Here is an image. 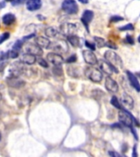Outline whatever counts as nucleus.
<instances>
[{
  "instance_id": "18",
  "label": "nucleus",
  "mask_w": 140,
  "mask_h": 157,
  "mask_svg": "<svg viewBox=\"0 0 140 157\" xmlns=\"http://www.w3.org/2000/svg\"><path fill=\"white\" fill-rule=\"evenodd\" d=\"M7 83L9 84V86L13 87V88H20L24 86L25 82L24 81L21 80L18 78V77H13V76H10L7 79Z\"/></svg>"
},
{
  "instance_id": "39",
  "label": "nucleus",
  "mask_w": 140,
  "mask_h": 157,
  "mask_svg": "<svg viewBox=\"0 0 140 157\" xmlns=\"http://www.w3.org/2000/svg\"><path fill=\"white\" fill-rule=\"evenodd\" d=\"M5 5H6L5 1H3V2H0V8H3V7H5Z\"/></svg>"
},
{
  "instance_id": "14",
  "label": "nucleus",
  "mask_w": 140,
  "mask_h": 157,
  "mask_svg": "<svg viewBox=\"0 0 140 157\" xmlns=\"http://www.w3.org/2000/svg\"><path fill=\"white\" fill-rule=\"evenodd\" d=\"M36 56H34L31 53H29V52L24 53L21 57V61L22 63L25 64V65H29V66L34 65L36 62Z\"/></svg>"
},
{
  "instance_id": "8",
  "label": "nucleus",
  "mask_w": 140,
  "mask_h": 157,
  "mask_svg": "<svg viewBox=\"0 0 140 157\" xmlns=\"http://www.w3.org/2000/svg\"><path fill=\"white\" fill-rule=\"evenodd\" d=\"M60 30L64 35L66 37L71 34H74L77 30V26L76 25L71 24V23H65V24L61 25L60 27Z\"/></svg>"
},
{
  "instance_id": "26",
  "label": "nucleus",
  "mask_w": 140,
  "mask_h": 157,
  "mask_svg": "<svg viewBox=\"0 0 140 157\" xmlns=\"http://www.w3.org/2000/svg\"><path fill=\"white\" fill-rule=\"evenodd\" d=\"M9 32H4V33H2V34L0 35V44H2V43H4L6 40H7V39H9Z\"/></svg>"
},
{
  "instance_id": "20",
  "label": "nucleus",
  "mask_w": 140,
  "mask_h": 157,
  "mask_svg": "<svg viewBox=\"0 0 140 157\" xmlns=\"http://www.w3.org/2000/svg\"><path fill=\"white\" fill-rule=\"evenodd\" d=\"M2 21L4 25L9 26V25H12V24L15 23V21H16V17H15V15L12 14V13H7V14H5L2 17Z\"/></svg>"
},
{
  "instance_id": "27",
  "label": "nucleus",
  "mask_w": 140,
  "mask_h": 157,
  "mask_svg": "<svg viewBox=\"0 0 140 157\" xmlns=\"http://www.w3.org/2000/svg\"><path fill=\"white\" fill-rule=\"evenodd\" d=\"M37 61H38L39 66H41L42 67H44V68H48L49 67V64H48L46 60L43 58V57H39Z\"/></svg>"
},
{
  "instance_id": "6",
  "label": "nucleus",
  "mask_w": 140,
  "mask_h": 157,
  "mask_svg": "<svg viewBox=\"0 0 140 157\" xmlns=\"http://www.w3.org/2000/svg\"><path fill=\"white\" fill-rule=\"evenodd\" d=\"M82 53H83L84 60L88 65L93 66L98 62L97 56H96L95 54L93 53L92 50H84Z\"/></svg>"
},
{
  "instance_id": "7",
  "label": "nucleus",
  "mask_w": 140,
  "mask_h": 157,
  "mask_svg": "<svg viewBox=\"0 0 140 157\" xmlns=\"http://www.w3.org/2000/svg\"><path fill=\"white\" fill-rule=\"evenodd\" d=\"M48 61L54 66H61V64L64 62L63 57L59 53L56 52H49L47 55Z\"/></svg>"
},
{
  "instance_id": "32",
  "label": "nucleus",
  "mask_w": 140,
  "mask_h": 157,
  "mask_svg": "<svg viewBox=\"0 0 140 157\" xmlns=\"http://www.w3.org/2000/svg\"><path fill=\"white\" fill-rule=\"evenodd\" d=\"M124 18L122 17H120V16H114L111 18V22H118L120 21H123Z\"/></svg>"
},
{
  "instance_id": "11",
  "label": "nucleus",
  "mask_w": 140,
  "mask_h": 157,
  "mask_svg": "<svg viewBox=\"0 0 140 157\" xmlns=\"http://www.w3.org/2000/svg\"><path fill=\"white\" fill-rule=\"evenodd\" d=\"M25 51H26V52H29V53H31L34 56H41L44 53L42 48H40L37 44H31V43H29L25 45Z\"/></svg>"
},
{
  "instance_id": "33",
  "label": "nucleus",
  "mask_w": 140,
  "mask_h": 157,
  "mask_svg": "<svg viewBox=\"0 0 140 157\" xmlns=\"http://www.w3.org/2000/svg\"><path fill=\"white\" fill-rule=\"evenodd\" d=\"M25 2H26V0H12V6H17V5H21L22 3H24Z\"/></svg>"
},
{
  "instance_id": "37",
  "label": "nucleus",
  "mask_w": 140,
  "mask_h": 157,
  "mask_svg": "<svg viewBox=\"0 0 140 157\" xmlns=\"http://www.w3.org/2000/svg\"><path fill=\"white\" fill-rule=\"evenodd\" d=\"M132 155L134 157H136L138 156V154H137V145H135L134 148H133V154Z\"/></svg>"
},
{
  "instance_id": "19",
  "label": "nucleus",
  "mask_w": 140,
  "mask_h": 157,
  "mask_svg": "<svg viewBox=\"0 0 140 157\" xmlns=\"http://www.w3.org/2000/svg\"><path fill=\"white\" fill-rule=\"evenodd\" d=\"M35 43L37 45H39L40 48H49V46L51 45V42L48 38L43 36L37 37L35 39Z\"/></svg>"
},
{
  "instance_id": "3",
  "label": "nucleus",
  "mask_w": 140,
  "mask_h": 157,
  "mask_svg": "<svg viewBox=\"0 0 140 157\" xmlns=\"http://www.w3.org/2000/svg\"><path fill=\"white\" fill-rule=\"evenodd\" d=\"M86 77L89 78L91 81L95 82V83H99L102 78H103V74L100 71H98V69L94 68V67H88L86 68L84 71Z\"/></svg>"
},
{
  "instance_id": "42",
  "label": "nucleus",
  "mask_w": 140,
  "mask_h": 157,
  "mask_svg": "<svg viewBox=\"0 0 140 157\" xmlns=\"http://www.w3.org/2000/svg\"><path fill=\"white\" fill-rule=\"evenodd\" d=\"M138 42H139V43H140V35H139V36H138Z\"/></svg>"
},
{
  "instance_id": "13",
  "label": "nucleus",
  "mask_w": 140,
  "mask_h": 157,
  "mask_svg": "<svg viewBox=\"0 0 140 157\" xmlns=\"http://www.w3.org/2000/svg\"><path fill=\"white\" fill-rule=\"evenodd\" d=\"M105 87L107 90H108L111 93H116L119 90V86H118L117 83L111 77H107V78H106Z\"/></svg>"
},
{
  "instance_id": "2",
  "label": "nucleus",
  "mask_w": 140,
  "mask_h": 157,
  "mask_svg": "<svg viewBox=\"0 0 140 157\" xmlns=\"http://www.w3.org/2000/svg\"><path fill=\"white\" fill-rule=\"evenodd\" d=\"M104 57L107 61L110 64H111L113 66H115L118 69V67H122L123 62L120 56L116 54L115 52L107 51L104 54Z\"/></svg>"
},
{
  "instance_id": "21",
  "label": "nucleus",
  "mask_w": 140,
  "mask_h": 157,
  "mask_svg": "<svg viewBox=\"0 0 140 157\" xmlns=\"http://www.w3.org/2000/svg\"><path fill=\"white\" fill-rule=\"evenodd\" d=\"M67 40L73 47L80 46V39L76 34H71V35L67 36Z\"/></svg>"
},
{
  "instance_id": "43",
  "label": "nucleus",
  "mask_w": 140,
  "mask_h": 157,
  "mask_svg": "<svg viewBox=\"0 0 140 157\" xmlns=\"http://www.w3.org/2000/svg\"><path fill=\"white\" fill-rule=\"evenodd\" d=\"M1 98H2V95L0 94V101H1Z\"/></svg>"
},
{
  "instance_id": "4",
  "label": "nucleus",
  "mask_w": 140,
  "mask_h": 157,
  "mask_svg": "<svg viewBox=\"0 0 140 157\" xmlns=\"http://www.w3.org/2000/svg\"><path fill=\"white\" fill-rule=\"evenodd\" d=\"M61 8L67 14H76L79 11V7L75 0H64Z\"/></svg>"
},
{
  "instance_id": "16",
  "label": "nucleus",
  "mask_w": 140,
  "mask_h": 157,
  "mask_svg": "<svg viewBox=\"0 0 140 157\" xmlns=\"http://www.w3.org/2000/svg\"><path fill=\"white\" fill-rule=\"evenodd\" d=\"M126 73H127L128 79L133 88H134L137 92H140V83L138 80V78H136V76L133 73H131L130 71H126Z\"/></svg>"
},
{
  "instance_id": "12",
  "label": "nucleus",
  "mask_w": 140,
  "mask_h": 157,
  "mask_svg": "<svg viewBox=\"0 0 140 157\" xmlns=\"http://www.w3.org/2000/svg\"><path fill=\"white\" fill-rule=\"evenodd\" d=\"M93 12L90 11V10H85L84 12L83 15H82V17H81V21L84 24V27L87 29V31H89V29H88V24L92 21V20L93 18Z\"/></svg>"
},
{
  "instance_id": "38",
  "label": "nucleus",
  "mask_w": 140,
  "mask_h": 157,
  "mask_svg": "<svg viewBox=\"0 0 140 157\" xmlns=\"http://www.w3.org/2000/svg\"><path fill=\"white\" fill-rule=\"evenodd\" d=\"M108 155H111V156H120V155L116 153V152H114V151H109L108 152Z\"/></svg>"
},
{
  "instance_id": "31",
  "label": "nucleus",
  "mask_w": 140,
  "mask_h": 157,
  "mask_svg": "<svg viewBox=\"0 0 140 157\" xmlns=\"http://www.w3.org/2000/svg\"><path fill=\"white\" fill-rule=\"evenodd\" d=\"M85 46L87 47V48H88L90 50H92V51H94L96 49L95 44H92V43H90V42L88 41H85Z\"/></svg>"
},
{
  "instance_id": "15",
  "label": "nucleus",
  "mask_w": 140,
  "mask_h": 157,
  "mask_svg": "<svg viewBox=\"0 0 140 157\" xmlns=\"http://www.w3.org/2000/svg\"><path fill=\"white\" fill-rule=\"evenodd\" d=\"M41 7V0H27L26 1V8L30 12L37 11Z\"/></svg>"
},
{
  "instance_id": "29",
  "label": "nucleus",
  "mask_w": 140,
  "mask_h": 157,
  "mask_svg": "<svg viewBox=\"0 0 140 157\" xmlns=\"http://www.w3.org/2000/svg\"><path fill=\"white\" fill-rule=\"evenodd\" d=\"M134 27L133 24H131V23H130V24L128 25H125L124 26L119 28V29H120V30H122V31H125V30H134Z\"/></svg>"
},
{
  "instance_id": "9",
  "label": "nucleus",
  "mask_w": 140,
  "mask_h": 157,
  "mask_svg": "<svg viewBox=\"0 0 140 157\" xmlns=\"http://www.w3.org/2000/svg\"><path fill=\"white\" fill-rule=\"evenodd\" d=\"M52 48L55 50L57 52H66L68 51V45L65 40L63 39H58L56 42H54L52 45Z\"/></svg>"
},
{
  "instance_id": "36",
  "label": "nucleus",
  "mask_w": 140,
  "mask_h": 157,
  "mask_svg": "<svg viewBox=\"0 0 140 157\" xmlns=\"http://www.w3.org/2000/svg\"><path fill=\"white\" fill-rule=\"evenodd\" d=\"M6 66H7V62L0 61V72H2V71H4Z\"/></svg>"
},
{
  "instance_id": "28",
  "label": "nucleus",
  "mask_w": 140,
  "mask_h": 157,
  "mask_svg": "<svg viewBox=\"0 0 140 157\" xmlns=\"http://www.w3.org/2000/svg\"><path fill=\"white\" fill-rule=\"evenodd\" d=\"M52 72H53V74H55L56 75H62V69H61V66H55L53 67V69H52Z\"/></svg>"
},
{
  "instance_id": "23",
  "label": "nucleus",
  "mask_w": 140,
  "mask_h": 157,
  "mask_svg": "<svg viewBox=\"0 0 140 157\" xmlns=\"http://www.w3.org/2000/svg\"><path fill=\"white\" fill-rule=\"evenodd\" d=\"M94 41L96 43V46H98V48H103V47H106V41L103 38H100V37H94Z\"/></svg>"
},
{
  "instance_id": "10",
  "label": "nucleus",
  "mask_w": 140,
  "mask_h": 157,
  "mask_svg": "<svg viewBox=\"0 0 140 157\" xmlns=\"http://www.w3.org/2000/svg\"><path fill=\"white\" fill-rule=\"evenodd\" d=\"M23 66L21 61H17L12 64L11 68H10V76L13 77H19L23 72Z\"/></svg>"
},
{
  "instance_id": "40",
  "label": "nucleus",
  "mask_w": 140,
  "mask_h": 157,
  "mask_svg": "<svg viewBox=\"0 0 140 157\" xmlns=\"http://www.w3.org/2000/svg\"><path fill=\"white\" fill-rule=\"evenodd\" d=\"M79 1H80V2L81 3H84V4H86V3H88V1H89V0H79Z\"/></svg>"
},
{
  "instance_id": "35",
  "label": "nucleus",
  "mask_w": 140,
  "mask_h": 157,
  "mask_svg": "<svg viewBox=\"0 0 140 157\" xmlns=\"http://www.w3.org/2000/svg\"><path fill=\"white\" fill-rule=\"evenodd\" d=\"M126 42L130 44H134V40L133 39V37L131 36V35H130V34H128L127 36H126Z\"/></svg>"
},
{
  "instance_id": "34",
  "label": "nucleus",
  "mask_w": 140,
  "mask_h": 157,
  "mask_svg": "<svg viewBox=\"0 0 140 157\" xmlns=\"http://www.w3.org/2000/svg\"><path fill=\"white\" fill-rule=\"evenodd\" d=\"M34 37H35V34L34 33H31V34H28V35H26V36H24L23 38H22V40L24 42L27 41V40H29V39H33Z\"/></svg>"
},
{
  "instance_id": "41",
  "label": "nucleus",
  "mask_w": 140,
  "mask_h": 157,
  "mask_svg": "<svg viewBox=\"0 0 140 157\" xmlns=\"http://www.w3.org/2000/svg\"><path fill=\"white\" fill-rule=\"evenodd\" d=\"M5 2H12V0H4Z\"/></svg>"
},
{
  "instance_id": "5",
  "label": "nucleus",
  "mask_w": 140,
  "mask_h": 157,
  "mask_svg": "<svg viewBox=\"0 0 140 157\" xmlns=\"http://www.w3.org/2000/svg\"><path fill=\"white\" fill-rule=\"evenodd\" d=\"M99 67L103 72H105L106 74H107L108 75H112L114 72L116 74L119 73V70H118L116 67L113 66L111 64H110L107 61H105V60H101L99 61Z\"/></svg>"
},
{
  "instance_id": "25",
  "label": "nucleus",
  "mask_w": 140,
  "mask_h": 157,
  "mask_svg": "<svg viewBox=\"0 0 140 157\" xmlns=\"http://www.w3.org/2000/svg\"><path fill=\"white\" fill-rule=\"evenodd\" d=\"M111 105H114L115 108H117V109H121V105H120V101H119V100L117 99V98L116 97H112V98H111Z\"/></svg>"
},
{
  "instance_id": "1",
  "label": "nucleus",
  "mask_w": 140,
  "mask_h": 157,
  "mask_svg": "<svg viewBox=\"0 0 140 157\" xmlns=\"http://www.w3.org/2000/svg\"><path fill=\"white\" fill-rule=\"evenodd\" d=\"M119 120L121 122V124H123L125 126H128V127H132L133 121L134 120L136 122V124L138 126H139V124L136 121L134 118L133 117L132 115L128 112L126 110H124V109H120V110L119 111Z\"/></svg>"
},
{
  "instance_id": "30",
  "label": "nucleus",
  "mask_w": 140,
  "mask_h": 157,
  "mask_svg": "<svg viewBox=\"0 0 140 157\" xmlns=\"http://www.w3.org/2000/svg\"><path fill=\"white\" fill-rule=\"evenodd\" d=\"M77 61V56H76V54H73V55H71V56H69L68 58L66 60V63H74V62H76Z\"/></svg>"
},
{
  "instance_id": "24",
  "label": "nucleus",
  "mask_w": 140,
  "mask_h": 157,
  "mask_svg": "<svg viewBox=\"0 0 140 157\" xmlns=\"http://www.w3.org/2000/svg\"><path fill=\"white\" fill-rule=\"evenodd\" d=\"M25 42L22 40V39H18L17 41L15 42V44H13V46H12V49H14L16 51L19 52L21 49L22 46H23V44H24Z\"/></svg>"
},
{
  "instance_id": "17",
  "label": "nucleus",
  "mask_w": 140,
  "mask_h": 157,
  "mask_svg": "<svg viewBox=\"0 0 140 157\" xmlns=\"http://www.w3.org/2000/svg\"><path fill=\"white\" fill-rule=\"evenodd\" d=\"M121 103L124 106H125L128 109H133L134 108V100L130 95H128L126 93H124L120 98Z\"/></svg>"
},
{
  "instance_id": "22",
  "label": "nucleus",
  "mask_w": 140,
  "mask_h": 157,
  "mask_svg": "<svg viewBox=\"0 0 140 157\" xmlns=\"http://www.w3.org/2000/svg\"><path fill=\"white\" fill-rule=\"evenodd\" d=\"M45 34L49 38H54L57 34V30L54 27H48L45 29Z\"/></svg>"
}]
</instances>
